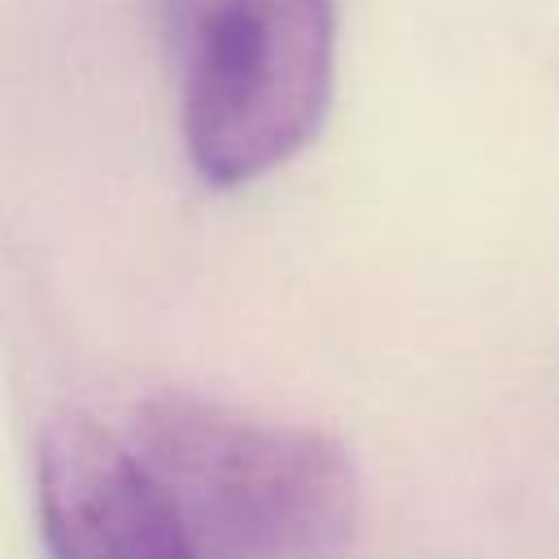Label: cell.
<instances>
[{
	"instance_id": "2",
	"label": "cell",
	"mask_w": 559,
	"mask_h": 559,
	"mask_svg": "<svg viewBox=\"0 0 559 559\" xmlns=\"http://www.w3.org/2000/svg\"><path fill=\"white\" fill-rule=\"evenodd\" d=\"M192 170L240 188L297 157L332 100V0H162Z\"/></svg>"
},
{
	"instance_id": "3",
	"label": "cell",
	"mask_w": 559,
	"mask_h": 559,
	"mask_svg": "<svg viewBox=\"0 0 559 559\" xmlns=\"http://www.w3.org/2000/svg\"><path fill=\"white\" fill-rule=\"evenodd\" d=\"M35 515L48 559H197L153 472L87 411L39 428Z\"/></svg>"
},
{
	"instance_id": "1",
	"label": "cell",
	"mask_w": 559,
	"mask_h": 559,
	"mask_svg": "<svg viewBox=\"0 0 559 559\" xmlns=\"http://www.w3.org/2000/svg\"><path fill=\"white\" fill-rule=\"evenodd\" d=\"M197 559H345L362 480L323 428L192 389L140 397L122 428Z\"/></svg>"
}]
</instances>
